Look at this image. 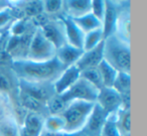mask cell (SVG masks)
<instances>
[{
    "instance_id": "d590c367",
    "label": "cell",
    "mask_w": 147,
    "mask_h": 136,
    "mask_svg": "<svg viewBox=\"0 0 147 136\" xmlns=\"http://www.w3.org/2000/svg\"><path fill=\"white\" fill-rule=\"evenodd\" d=\"M2 35V33L0 32V41H1V39H2V35Z\"/></svg>"
},
{
    "instance_id": "8fae6325",
    "label": "cell",
    "mask_w": 147,
    "mask_h": 136,
    "mask_svg": "<svg viewBox=\"0 0 147 136\" xmlns=\"http://www.w3.org/2000/svg\"><path fill=\"white\" fill-rule=\"evenodd\" d=\"M18 88L19 90L25 92L31 97L35 98L39 102L47 105V101L51 96L55 95L53 90V86L49 88L47 84H37V83H29V82L19 81L18 80Z\"/></svg>"
},
{
    "instance_id": "484cf974",
    "label": "cell",
    "mask_w": 147,
    "mask_h": 136,
    "mask_svg": "<svg viewBox=\"0 0 147 136\" xmlns=\"http://www.w3.org/2000/svg\"><path fill=\"white\" fill-rule=\"evenodd\" d=\"M67 103L59 95H53L47 103V110L49 115H61L67 108Z\"/></svg>"
},
{
    "instance_id": "f546056e",
    "label": "cell",
    "mask_w": 147,
    "mask_h": 136,
    "mask_svg": "<svg viewBox=\"0 0 147 136\" xmlns=\"http://www.w3.org/2000/svg\"><path fill=\"white\" fill-rule=\"evenodd\" d=\"M42 9L47 15L57 14L63 9V1H59V0L42 1Z\"/></svg>"
},
{
    "instance_id": "8992f818",
    "label": "cell",
    "mask_w": 147,
    "mask_h": 136,
    "mask_svg": "<svg viewBox=\"0 0 147 136\" xmlns=\"http://www.w3.org/2000/svg\"><path fill=\"white\" fill-rule=\"evenodd\" d=\"M95 103L99 105L107 114H115L122 108V97L113 88L103 87L99 90Z\"/></svg>"
},
{
    "instance_id": "83f0119b",
    "label": "cell",
    "mask_w": 147,
    "mask_h": 136,
    "mask_svg": "<svg viewBox=\"0 0 147 136\" xmlns=\"http://www.w3.org/2000/svg\"><path fill=\"white\" fill-rule=\"evenodd\" d=\"M80 77L85 79L86 81H88L89 83H91L98 90L103 88L102 79H101L100 73H99L97 68H93V69H88V70H85V71H82Z\"/></svg>"
},
{
    "instance_id": "4fadbf2b",
    "label": "cell",
    "mask_w": 147,
    "mask_h": 136,
    "mask_svg": "<svg viewBox=\"0 0 147 136\" xmlns=\"http://www.w3.org/2000/svg\"><path fill=\"white\" fill-rule=\"evenodd\" d=\"M43 121L41 114L26 112L21 123L20 136H39L43 130Z\"/></svg>"
},
{
    "instance_id": "d6a6232c",
    "label": "cell",
    "mask_w": 147,
    "mask_h": 136,
    "mask_svg": "<svg viewBox=\"0 0 147 136\" xmlns=\"http://www.w3.org/2000/svg\"><path fill=\"white\" fill-rule=\"evenodd\" d=\"M63 136H88V135L83 130H81V131L74 132V133H65L63 134Z\"/></svg>"
},
{
    "instance_id": "30bf717a",
    "label": "cell",
    "mask_w": 147,
    "mask_h": 136,
    "mask_svg": "<svg viewBox=\"0 0 147 136\" xmlns=\"http://www.w3.org/2000/svg\"><path fill=\"white\" fill-rule=\"evenodd\" d=\"M108 117L109 114H107L100 106L95 103L83 131L88 136H100L103 125Z\"/></svg>"
},
{
    "instance_id": "e0dca14e",
    "label": "cell",
    "mask_w": 147,
    "mask_h": 136,
    "mask_svg": "<svg viewBox=\"0 0 147 136\" xmlns=\"http://www.w3.org/2000/svg\"><path fill=\"white\" fill-rule=\"evenodd\" d=\"M91 2L89 0H69L63 1V9H65L63 14L75 18L80 17L91 12Z\"/></svg>"
},
{
    "instance_id": "5b68a950",
    "label": "cell",
    "mask_w": 147,
    "mask_h": 136,
    "mask_svg": "<svg viewBox=\"0 0 147 136\" xmlns=\"http://www.w3.org/2000/svg\"><path fill=\"white\" fill-rule=\"evenodd\" d=\"M99 90L96 87L80 77V79L74 84L69 90L61 94V98L67 104L73 101H85L95 103L97 100Z\"/></svg>"
},
{
    "instance_id": "f1b7e54d",
    "label": "cell",
    "mask_w": 147,
    "mask_h": 136,
    "mask_svg": "<svg viewBox=\"0 0 147 136\" xmlns=\"http://www.w3.org/2000/svg\"><path fill=\"white\" fill-rule=\"evenodd\" d=\"M22 5L23 7L20 11L24 14V16L32 18V17L43 12L42 1H27V2L23 3Z\"/></svg>"
},
{
    "instance_id": "d6986e66",
    "label": "cell",
    "mask_w": 147,
    "mask_h": 136,
    "mask_svg": "<svg viewBox=\"0 0 147 136\" xmlns=\"http://www.w3.org/2000/svg\"><path fill=\"white\" fill-rule=\"evenodd\" d=\"M75 23L78 25V27L86 35V33L93 31L95 29L102 28V22L99 19H97L92 13H87L80 17H75L71 18Z\"/></svg>"
},
{
    "instance_id": "ac0fdd59",
    "label": "cell",
    "mask_w": 147,
    "mask_h": 136,
    "mask_svg": "<svg viewBox=\"0 0 147 136\" xmlns=\"http://www.w3.org/2000/svg\"><path fill=\"white\" fill-rule=\"evenodd\" d=\"M115 35L123 41L130 43V12H129V8H127L126 10H119Z\"/></svg>"
},
{
    "instance_id": "836d02e7",
    "label": "cell",
    "mask_w": 147,
    "mask_h": 136,
    "mask_svg": "<svg viewBox=\"0 0 147 136\" xmlns=\"http://www.w3.org/2000/svg\"><path fill=\"white\" fill-rule=\"evenodd\" d=\"M39 136H63V134L53 133V132H49V131H47V130H42V132H41Z\"/></svg>"
},
{
    "instance_id": "603a6c76",
    "label": "cell",
    "mask_w": 147,
    "mask_h": 136,
    "mask_svg": "<svg viewBox=\"0 0 147 136\" xmlns=\"http://www.w3.org/2000/svg\"><path fill=\"white\" fill-rule=\"evenodd\" d=\"M116 123L122 136H129L130 134V109H123L115 113Z\"/></svg>"
},
{
    "instance_id": "d4e9b609",
    "label": "cell",
    "mask_w": 147,
    "mask_h": 136,
    "mask_svg": "<svg viewBox=\"0 0 147 136\" xmlns=\"http://www.w3.org/2000/svg\"><path fill=\"white\" fill-rule=\"evenodd\" d=\"M104 41L103 39V31L102 28L95 29L93 31L86 33L84 37V43H83V51H87L96 47Z\"/></svg>"
},
{
    "instance_id": "3957f363",
    "label": "cell",
    "mask_w": 147,
    "mask_h": 136,
    "mask_svg": "<svg viewBox=\"0 0 147 136\" xmlns=\"http://www.w3.org/2000/svg\"><path fill=\"white\" fill-rule=\"evenodd\" d=\"M94 105L95 103L85 101L69 102L61 114L65 120V133H74L84 129Z\"/></svg>"
},
{
    "instance_id": "277c9868",
    "label": "cell",
    "mask_w": 147,
    "mask_h": 136,
    "mask_svg": "<svg viewBox=\"0 0 147 136\" xmlns=\"http://www.w3.org/2000/svg\"><path fill=\"white\" fill-rule=\"evenodd\" d=\"M57 49L43 35L40 28H35L29 41L24 60L32 62H47L55 58Z\"/></svg>"
},
{
    "instance_id": "4dcf8cb0",
    "label": "cell",
    "mask_w": 147,
    "mask_h": 136,
    "mask_svg": "<svg viewBox=\"0 0 147 136\" xmlns=\"http://www.w3.org/2000/svg\"><path fill=\"white\" fill-rule=\"evenodd\" d=\"M14 17V10L9 6L4 7L0 10V32L6 28L9 24H12V18Z\"/></svg>"
},
{
    "instance_id": "44dd1931",
    "label": "cell",
    "mask_w": 147,
    "mask_h": 136,
    "mask_svg": "<svg viewBox=\"0 0 147 136\" xmlns=\"http://www.w3.org/2000/svg\"><path fill=\"white\" fill-rule=\"evenodd\" d=\"M99 73H100L101 79H102V83H103V87H107V88H112V85L114 83L115 79L117 77V74L118 72L110 66L106 61L103 60L100 63V65L97 67Z\"/></svg>"
},
{
    "instance_id": "9c48e42d",
    "label": "cell",
    "mask_w": 147,
    "mask_h": 136,
    "mask_svg": "<svg viewBox=\"0 0 147 136\" xmlns=\"http://www.w3.org/2000/svg\"><path fill=\"white\" fill-rule=\"evenodd\" d=\"M59 19L63 22L65 26V39L67 43L77 47V49H83V43H84V37L85 33L78 27V25L75 23V21L67 15L61 14L59 15Z\"/></svg>"
},
{
    "instance_id": "52a82bcc",
    "label": "cell",
    "mask_w": 147,
    "mask_h": 136,
    "mask_svg": "<svg viewBox=\"0 0 147 136\" xmlns=\"http://www.w3.org/2000/svg\"><path fill=\"white\" fill-rule=\"evenodd\" d=\"M40 29L43 35L55 45L57 49L67 43L65 26L59 17L57 19H49L42 27H40Z\"/></svg>"
},
{
    "instance_id": "7a4b0ae2",
    "label": "cell",
    "mask_w": 147,
    "mask_h": 136,
    "mask_svg": "<svg viewBox=\"0 0 147 136\" xmlns=\"http://www.w3.org/2000/svg\"><path fill=\"white\" fill-rule=\"evenodd\" d=\"M104 61L117 72L130 74V43L116 35L104 39Z\"/></svg>"
},
{
    "instance_id": "5bb4252c",
    "label": "cell",
    "mask_w": 147,
    "mask_h": 136,
    "mask_svg": "<svg viewBox=\"0 0 147 136\" xmlns=\"http://www.w3.org/2000/svg\"><path fill=\"white\" fill-rule=\"evenodd\" d=\"M18 79L12 70H8L5 66H0V94L9 97L18 94Z\"/></svg>"
},
{
    "instance_id": "ba28073f",
    "label": "cell",
    "mask_w": 147,
    "mask_h": 136,
    "mask_svg": "<svg viewBox=\"0 0 147 136\" xmlns=\"http://www.w3.org/2000/svg\"><path fill=\"white\" fill-rule=\"evenodd\" d=\"M81 72L76 66H71L63 70L59 77L53 83V90L55 95H61L69 90L74 84L80 79Z\"/></svg>"
},
{
    "instance_id": "1f68e13d",
    "label": "cell",
    "mask_w": 147,
    "mask_h": 136,
    "mask_svg": "<svg viewBox=\"0 0 147 136\" xmlns=\"http://www.w3.org/2000/svg\"><path fill=\"white\" fill-rule=\"evenodd\" d=\"M105 9H106V1L103 0H94L91 2V13L97 19L102 22L104 18Z\"/></svg>"
},
{
    "instance_id": "7402d4cb",
    "label": "cell",
    "mask_w": 147,
    "mask_h": 136,
    "mask_svg": "<svg viewBox=\"0 0 147 136\" xmlns=\"http://www.w3.org/2000/svg\"><path fill=\"white\" fill-rule=\"evenodd\" d=\"M43 130L53 133H65V120L61 115H49L43 121Z\"/></svg>"
},
{
    "instance_id": "ffe728a7",
    "label": "cell",
    "mask_w": 147,
    "mask_h": 136,
    "mask_svg": "<svg viewBox=\"0 0 147 136\" xmlns=\"http://www.w3.org/2000/svg\"><path fill=\"white\" fill-rule=\"evenodd\" d=\"M0 136H20V128L12 116H4L0 119Z\"/></svg>"
},
{
    "instance_id": "9a60e30c",
    "label": "cell",
    "mask_w": 147,
    "mask_h": 136,
    "mask_svg": "<svg viewBox=\"0 0 147 136\" xmlns=\"http://www.w3.org/2000/svg\"><path fill=\"white\" fill-rule=\"evenodd\" d=\"M119 7L113 1H106V9H105L104 18L102 21V31L103 39L111 37L115 33L116 24L119 15Z\"/></svg>"
},
{
    "instance_id": "7c38bea8",
    "label": "cell",
    "mask_w": 147,
    "mask_h": 136,
    "mask_svg": "<svg viewBox=\"0 0 147 136\" xmlns=\"http://www.w3.org/2000/svg\"><path fill=\"white\" fill-rule=\"evenodd\" d=\"M103 60H104V41L94 49L84 51L82 57L75 64V66L80 70V72H82L88 69L97 68Z\"/></svg>"
},
{
    "instance_id": "2e32d148",
    "label": "cell",
    "mask_w": 147,
    "mask_h": 136,
    "mask_svg": "<svg viewBox=\"0 0 147 136\" xmlns=\"http://www.w3.org/2000/svg\"><path fill=\"white\" fill-rule=\"evenodd\" d=\"M83 53H84L83 49H77L69 43H65L57 49L55 58L59 60V62L63 67L67 68L75 65L79 61V59L82 57Z\"/></svg>"
},
{
    "instance_id": "4316f807",
    "label": "cell",
    "mask_w": 147,
    "mask_h": 136,
    "mask_svg": "<svg viewBox=\"0 0 147 136\" xmlns=\"http://www.w3.org/2000/svg\"><path fill=\"white\" fill-rule=\"evenodd\" d=\"M100 136H122L116 123L115 114H111L103 125Z\"/></svg>"
},
{
    "instance_id": "e575fe53",
    "label": "cell",
    "mask_w": 147,
    "mask_h": 136,
    "mask_svg": "<svg viewBox=\"0 0 147 136\" xmlns=\"http://www.w3.org/2000/svg\"><path fill=\"white\" fill-rule=\"evenodd\" d=\"M3 2H4V1H0V10H1V9H3L4 7L8 6L6 3H3Z\"/></svg>"
},
{
    "instance_id": "6da1fadb",
    "label": "cell",
    "mask_w": 147,
    "mask_h": 136,
    "mask_svg": "<svg viewBox=\"0 0 147 136\" xmlns=\"http://www.w3.org/2000/svg\"><path fill=\"white\" fill-rule=\"evenodd\" d=\"M65 68L57 58L47 62L16 60L11 62V70L19 81L37 84H51L59 77Z\"/></svg>"
},
{
    "instance_id": "cb8c5ba5",
    "label": "cell",
    "mask_w": 147,
    "mask_h": 136,
    "mask_svg": "<svg viewBox=\"0 0 147 136\" xmlns=\"http://www.w3.org/2000/svg\"><path fill=\"white\" fill-rule=\"evenodd\" d=\"M130 83H131L130 74L118 72L116 79H115L114 83L112 85V88L122 96L125 95V94L130 93Z\"/></svg>"
}]
</instances>
